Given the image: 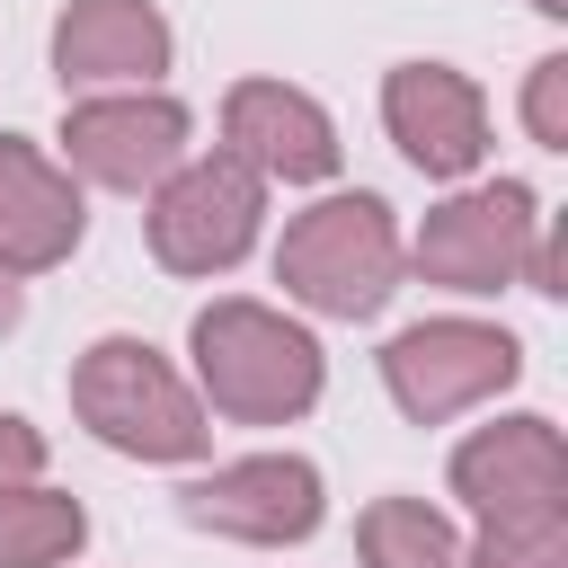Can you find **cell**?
Returning <instances> with one entry per match:
<instances>
[{"label":"cell","mask_w":568,"mask_h":568,"mask_svg":"<svg viewBox=\"0 0 568 568\" xmlns=\"http://www.w3.org/2000/svg\"><path fill=\"white\" fill-rule=\"evenodd\" d=\"M62 89H151L169 71V18L151 0H71L53 18Z\"/></svg>","instance_id":"obj_12"},{"label":"cell","mask_w":568,"mask_h":568,"mask_svg":"<svg viewBox=\"0 0 568 568\" xmlns=\"http://www.w3.org/2000/svg\"><path fill=\"white\" fill-rule=\"evenodd\" d=\"M515 373H524V346L488 320H417L382 346V382H390L399 417H417V426H444V417L497 399Z\"/></svg>","instance_id":"obj_5"},{"label":"cell","mask_w":568,"mask_h":568,"mask_svg":"<svg viewBox=\"0 0 568 568\" xmlns=\"http://www.w3.org/2000/svg\"><path fill=\"white\" fill-rule=\"evenodd\" d=\"M524 124L541 151H568V53H541L524 80Z\"/></svg>","instance_id":"obj_17"},{"label":"cell","mask_w":568,"mask_h":568,"mask_svg":"<svg viewBox=\"0 0 568 568\" xmlns=\"http://www.w3.org/2000/svg\"><path fill=\"white\" fill-rule=\"evenodd\" d=\"M453 497L479 506V524L497 515H550L568 506V453L550 417H497L453 453Z\"/></svg>","instance_id":"obj_10"},{"label":"cell","mask_w":568,"mask_h":568,"mask_svg":"<svg viewBox=\"0 0 568 568\" xmlns=\"http://www.w3.org/2000/svg\"><path fill=\"white\" fill-rule=\"evenodd\" d=\"M382 124L426 178H470L488 160V98L453 62H399L382 80Z\"/></svg>","instance_id":"obj_9"},{"label":"cell","mask_w":568,"mask_h":568,"mask_svg":"<svg viewBox=\"0 0 568 568\" xmlns=\"http://www.w3.org/2000/svg\"><path fill=\"white\" fill-rule=\"evenodd\" d=\"M71 408L80 426L106 444V453H133V462H195L213 444V417L204 399L169 373L160 346L142 337H98L80 364H71Z\"/></svg>","instance_id":"obj_3"},{"label":"cell","mask_w":568,"mask_h":568,"mask_svg":"<svg viewBox=\"0 0 568 568\" xmlns=\"http://www.w3.org/2000/svg\"><path fill=\"white\" fill-rule=\"evenodd\" d=\"M18 479H44V435L0 408V488H18Z\"/></svg>","instance_id":"obj_18"},{"label":"cell","mask_w":568,"mask_h":568,"mask_svg":"<svg viewBox=\"0 0 568 568\" xmlns=\"http://www.w3.org/2000/svg\"><path fill=\"white\" fill-rule=\"evenodd\" d=\"M151 257L169 275H222L257 248V222H266V178L231 151H204V160H178L160 186H151Z\"/></svg>","instance_id":"obj_4"},{"label":"cell","mask_w":568,"mask_h":568,"mask_svg":"<svg viewBox=\"0 0 568 568\" xmlns=\"http://www.w3.org/2000/svg\"><path fill=\"white\" fill-rule=\"evenodd\" d=\"M80 178L62 160H44L36 142L0 133V257L18 275H44L80 248Z\"/></svg>","instance_id":"obj_13"},{"label":"cell","mask_w":568,"mask_h":568,"mask_svg":"<svg viewBox=\"0 0 568 568\" xmlns=\"http://www.w3.org/2000/svg\"><path fill=\"white\" fill-rule=\"evenodd\" d=\"M222 151L248 160L257 178H284V186L337 178V124L320 115V98H302L284 80H240L222 98Z\"/></svg>","instance_id":"obj_11"},{"label":"cell","mask_w":568,"mask_h":568,"mask_svg":"<svg viewBox=\"0 0 568 568\" xmlns=\"http://www.w3.org/2000/svg\"><path fill=\"white\" fill-rule=\"evenodd\" d=\"M178 515L195 532H222V541H248V550H284V541L320 532L328 497H320V470L302 453H248V462H222V470L186 479Z\"/></svg>","instance_id":"obj_8"},{"label":"cell","mask_w":568,"mask_h":568,"mask_svg":"<svg viewBox=\"0 0 568 568\" xmlns=\"http://www.w3.org/2000/svg\"><path fill=\"white\" fill-rule=\"evenodd\" d=\"M532 9H541V18H568V0H532Z\"/></svg>","instance_id":"obj_20"},{"label":"cell","mask_w":568,"mask_h":568,"mask_svg":"<svg viewBox=\"0 0 568 568\" xmlns=\"http://www.w3.org/2000/svg\"><path fill=\"white\" fill-rule=\"evenodd\" d=\"M186 106L169 89H98V98H71L62 115V160L71 178L89 186H115V195H151L178 160H186Z\"/></svg>","instance_id":"obj_6"},{"label":"cell","mask_w":568,"mask_h":568,"mask_svg":"<svg viewBox=\"0 0 568 568\" xmlns=\"http://www.w3.org/2000/svg\"><path fill=\"white\" fill-rule=\"evenodd\" d=\"M399 222L382 195H320L311 213L284 222V248H275V284L320 311V320H373L390 293H399Z\"/></svg>","instance_id":"obj_2"},{"label":"cell","mask_w":568,"mask_h":568,"mask_svg":"<svg viewBox=\"0 0 568 568\" xmlns=\"http://www.w3.org/2000/svg\"><path fill=\"white\" fill-rule=\"evenodd\" d=\"M462 568H568V506L479 524V541L462 550Z\"/></svg>","instance_id":"obj_16"},{"label":"cell","mask_w":568,"mask_h":568,"mask_svg":"<svg viewBox=\"0 0 568 568\" xmlns=\"http://www.w3.org/2000/svg\"><path fill=\"white\" fill-rule=\"evenodd\" d=\"M80 541H89L80 497H62V488H44V479L0 488V568H62Z\"/></svg>","instance_id":"obj_14"},{"label":"cell","mask_w":568,"mask_h":568,"mask_svg":"<svg viewBox=\"0 0 568 568\" xmlns=\"http://www.w3.org/2000/svg\"><path fill=\"white\" fill-rule=\"evenodd\" d=\"M355 550L364 568H462V532L426 497H373L355 515Z\"/></svg>","instance_id":"obj_15"},{"label":"cell","mask_w":568,"mask_h":568,"mask_svg":"<svg viewBox=\"0 0 568 568\" xmlns=\"http://www.w3.org/2000/svg\"><path fill=\"white\" fill-rule=\"evenodd\" d=\"M18 311H27V293H18V266H9V257H0V337H9V328H18Z\"/></svg>","instance_id":"obj_19"},{"label":"cell","mask_w":568,"mask_h":568,"mask_svg":"<svg viewBox=\"0 0 568 568\" xmlns=\"http://www.w3.org/2000/svg\"><path fill=\"white\" fill-rule=\"evenodd\" d=\"M532 231H541L532 186H524V178H497V186H470V195L435 204L408 257H417V275L444 284V293H497V284H524Z\"/></svg>","instance_id":"obj_7"},{"label":"cell","mask_w":568,"mask_h":568,"mask_svg":"<svg viewBox=\"0 0 568 568\" xmlns=\"http://www.w3.org/2000/svg\"><path fill=\"white\" fill-rule=\"evenodd\" d=\"M186 346H195L204 417L284 426V417H302V408L320 399V337L293 328V320L266 311V302H213V311H195Z\"/></svg>","instance_id":"obj_1"}]
</instances>
